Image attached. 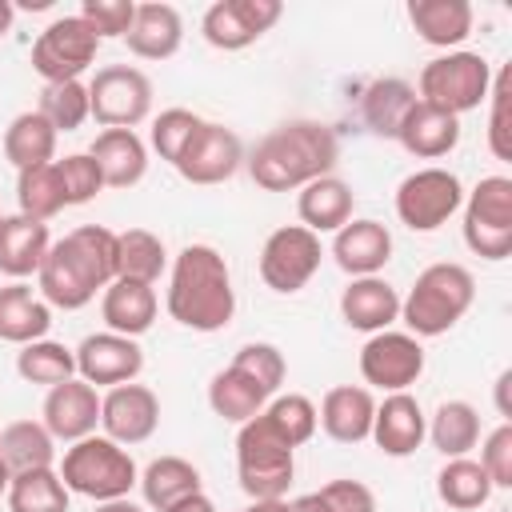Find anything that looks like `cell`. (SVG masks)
<instances>
[{
  "mask_svg": "<svg viewBox=\"0 0 512 512\" xmlns=\"http://www.w3.org/2000/svg\"><path fill=\"white\" fill-rule=\"evenodd\" d=\"M320 496L328 500L332 512H376V496L360 480H332L320 488Z\"/></svg>",
  "mask_w": 512,
  "mask_h": 512,
  "instance_id": "f907efd6",
  "label": "cell"
},
{
  "mask_svg": "<svg viewBox=\"0 0 512 512\" xmlns=\"http://www.w3.org/2000/svg\"><path fill=\"white\" fill-rule=\"evenodd\" d=\"M464 204L460 176L448 168H420L396 188V216L412 232H436Z\"/></svg>",
  "mask_w": 512,
  "mask_h": 512,
  "instance_id": "8fae6325",
  "label": "cell"
},
{
  "mask_svg": "<svg viewBox=\"0 0 512 512\" xmlns=\"http://www.w3.org/2000/svg\"><path fill=\"white\" fill-rule=\"evenodd\" d=\"M320 256L324 252H320V236L316 232H308L304 224H284L260 248V280L272 292L292 296L316 276Z\"/></svg>",
  "mask_w": 512,
  "mask_h": 512,
  "instance_id": "7c38bea8",
  "label": "cell"
},
{
  "mask_svg": "<svg viewBox=\"0 0 512 512\" xmlns=\"http://www.w3.org/2000/svg\"><path fill=\"white\" fill-rule=\"evenodd\" d=\"M48 224L32 216H0V272L12 280L36 276L44 256H48Z\"/></svg>",
  "mask_w": 512,
  "mask_h": 512,
  "instance_id": "d4e9b609",
  "label": "cell"
},
{
  "mask_svg": "<svg viewBox=\"0 0 512 512\" xmlns=\"http://www.w3.org/2000/svg\"><path fill=\"white\" fill-rule=\"evenodd\" d=\"M240 512H288V500H252L248 508Z\"/></svg>",
  "mask_w": 512,
  "mask_h": 512,
  "instance_id": "11a10c76",
  "label": "cell"
},
{
  "mask_svg": "<svg viewBox=\"0 0 512 512\" xmlns=\"http://www.w3.org/2000/svg\"><path fill=\"white\" fill-rule=\"evenodd\" d=\"M492 116H488V148L496 160H512V124H508V100H512V68H500L488 88Z\"/></svg>",
  "mask_w": 512,
  "mask_h": 512,
  "instance_id": "7dc6e473",
  "label": "cell"
},
{
  "mask_svg": "<svg viewBox=\"0 0 512 512\" xmlns=\"http://www.w3.org/2000/svg\"><path fill=\"white\" fill-rule=\"evenodd\" d=\"M164 264H168V256H164V240L156 232H148V228L116 232V276L120 280L156 284Z\"/></svg>",
  "mask_w": 512,
  "mask_h": 512,
  "instance_id": "74e56055",
  "label": "cell"
},
{
  "mask_svg": "<svg viewBox=\"0 0 512 512\" xmlns=\"http://www.w3.org/2000/svg\"><path fill=\"white\" fill-rule=\"evenodd\" d=\"M8 480H12V472H8V464H4V460H0V496H4V492H8Z\"/></svg>",
  "mask_w": 512,
  "mask_h": 512,
  "instance_id": "680465c9",
  "label": "cell"
},
{
  "mask_svg": "<svg viewBox=\"0 0 512 512\" xmlns=\"http://www.w3.org/2000/svg\"><path fill=\"white\" fill-rule=\"evenodd\" d=\"M160 424V400L148 384H116L100 396V428L108 440L124 444H144Z\"/></svg>",
  "mask_w": 512,
  "mask_h": 512,
  "instance_id": "e0dca14e",
  "label": "cell"
},
{
  "mask_svg": "<svg viewBox=\"0 0 512 512\" xmlns=\"http://www.w3.org/2000/svg\"><path fill=\"white\" fill-rule=\"evenodd\" d=\"M140 368H144L140 344L132 336H120V332H92L76 348V372L92 388L132 384L140 376Z\"/></svg>",
  "mask_w": 512,
  "mask_h": 512,
  "instance_id": "2e32d148",
  "label": "cell"
},
{
  "mask_svg": "<svg viewBox=\"0 0 512 512\" xmlns=\"http://www.w3.org/2000/svg\"><path fill=\"white\" fill-rule=\"evenodd\" d=\"M372 416H376V400L368 388L360 384H340V388H328L324 400H320V428L336 440V444H360L372 436Z\"/></svg>",
  "mask_w": 512,
  "mask_h": 512,
  "instance_id": "44dd1931",
  "label": "cell"
},
{
  "mask_svg": "<svg viewBox=\"0 0 512 512\" xmlns=\"http://www.w3.org/2000/svg\"><path fill=\"white\" fill-rule=\"evenodd\" d=\"M124 40H128V52L140 60H168L184 44V20L172 4L148 0V4H136L132 28Z\"/></svg>",
  "mask_w": 512,
  "mask_h": 512,
  "instance_id": "603a6c76",
  "label": "cell"
},
{
  "mask_svg": "<svg viewBox=\"0 0 512 512\" xmlns=\"http://www.w3.org/2000/svg\"><path fill=\"white\" fill-rule=\"evenodd\" d=\"M288 512H332V508H328V500L320 492H304V496L288 500Z\"/></svg>",
  "mask_w": 512,
  "mask_h": 512,
  "instance_id": "816d5d0a",
  "label": "cell"
},
{
  "mask_svg": "<svg viewBox=\"0 0 512 512\" xmlns=\"http://www.w3.org/2000/svg\"><path fill=\"white\" fill-rule=\"evenodd\" d=\"M340 316H344L348 328L376 336V332H384L388 324L400 320V296H396V288H392L388 280H380V276H360V280H352V284L344 288V296H340Z\"/></svg>",
  "mask_w": 512,
  "mask_h": 512,
  "instance_id": "cb8c5ba5",
  "label": "cell"
},
{
  "mask_svg": "<svg viewBox=\"0 0 512 512\" xmlns=\"http://www.w3.org/2000/svg\"><path fill=\"white\" fill-rule=\"evenodd\" d=\"M36 112H40L56 132H76V128L92 116V108H88V84H80V80L44 84Z\"/></svg>",
  "mask_w": 512,
  "mask_h": 512,
  "instance_id": "b9f144b4",
  "label": "cell"
},
{
  "mask_svg": "<svg viewBox=\"0 0 512 512\" xmlns=\"http://www.w3.org/2000/svg\"><path fill=\"white\" fill-rule=\"evenodd\" d=\"M236 476L252 500H284L296 476V448L268 424V416H252L236 432Z\"/></svg>",
  "mask_w": 512,
  "mask_h": 512,
  "instance_id": "5b68a950",
  "label": "cell"
},
{
  "mask_svg": "<svg viewBox=\"0 0 512 512\" xmlns=\"http://www.w3.org/2000/svg\"><path fill=\"white\" fill-rule=\"evenodd\" d=\"M60 480L68 492L88 496V500H120L132 492V484L140 480L136 460L128 456V448H120L108 436H84L64 452L60 464Z\"/></svg>",
  "mask_w": 512,
  "mask_h": 512,
  "instance_id": "8992f818",
  "label": "cell"
},
{
  "mask_svg": "<svg viewBox=\"0 0 512 512\" xmlns=\"http://www.w3.org/2000/svg\"><path fill=\"white\" fill-rule=\"evenodd\" d=\"M4 496H8V512H68V488L56 468L12 472Z\"/></svg>",
  "mask_w": 512,
  "mask_h": 512,
  "instance_id": "f35d334b",
  "label": "cell"
},
{
  "mask_svg": "<svg viewBox=\"0 0 512 512\" xmlns=\"http://www.w3.org/2000/svg\"><path fill=\"white\" fill-rule=\"evenodd\" d=\"M80 16L92 24L100 40H124L136 16V0H84Z\"/></svg>",
  "mask_w": 512,
  "mask_h": 512,
  "instance_id": "c3c4849f",
  "label": "cell"
},
{
  "mask_svg": "<svg viewBox=\"0 0 512 512\" xmlns=\"http://www.w3.org/2000/svg\"><path fill=\"white\" fill-rule=\"evenodd\" d=\"M40 424L52 432V440H68V444L92 436L96 424H100V396H96V388L88 380H80V376L48 388L44 420Z\"/></svg>",
  "mask_w": 512,
  "mask_h": 512,
  "instance_id": "ac0fdd59",
  "label": "cell"
},
{
  "mask_svg": "<svg viewBox=\"0 0 512 512\" xmlns=\"http://www.w3.org/2000/svg\"><path fill=\"white\" fill-rule=\"evenodd\" d=\"M168 316L192 332H220L236 316V288L228 260L212 244L180 248L168 280Z\"/></svg>",
  "mask_w": 512,
  "mask_h": 512,
  "instance_id": "3957f363",
  "label": "cell"
},
{
  "mask_svg": "<svg viewBox=\"0 0 512 512\" xmlns=\"http://www.w3.org/2000/svg\"><path fill=\"white\" fill-rule=\"evenodd\" d=\"M424 372V348L408 332H376L360 348V376L380 392H408Z\"/></svg>",
  "mask_w": 512,
  "mask_h": 512,
  "instance_id": "4fadbf2b",
  "label": "cell"
},
{
  "mask_svg": "<svg viewBox=\"0 0 512 512\" xmlns=\"http://www.w3.org/2000/svg\"><path fill=\"white\" fill-rule=\"evenodd\" d=\"M96 512H144L140 504H132L128 496H120V500H100L96 504Z\"/></svg>",
  "mask_w": 512,
  "mask_h": 512,
  "instance_id": "db71d44e",
  "label": "cell"
},
{
  "mask_svg": "<svg viewBox=\"0 0 512 512\" xmlns=\"http://www.w3.org/2000/svg\"><path fill=\"white\" fill-rule=\"evenodd\" d=\"M48 328H52V308L28 284L16 280L0 288V340L24 348L32 340H44Z\"/></svg>",
  "mask_w": 512,
  "mask_h": 512,
  "instance_id": "f546056e",
  "label": "cell"
},
{
  "mask_svg": "<svg viewBox=\"0 0 512 512\" xmlns=\"http://www.w3.org/2000/svg\"><path fill=\"white\" fill-rule=\"evenodd\" d=\"M136 484H140L148 508L168 512V508L180 504L184 496L200 492V472H196V464H188L184 456H160V460H152V464L140 472Z\"/></svg>",
  "mask_w": 512,
  "mask_h": 512,
  "instance_id": "d6a6232c",
  "label": "cell"
},
{
  "mask_svg": "<svg viewBox=\"0 0 512 512\" xmlns=\"http://www.w3.org/2000/svg\"><path fill=\"white\" fill-rule=\"evenodd\" d=\"M40 300L48 308L76 312L96 292H104L116 280V232L100 224H80L64 240H56L36 272Z\"/></svg>",
  "mask_w": 512,
  "mask_h": 512,
  "instance_id": "6da1fadb",
  "label": "cell"
},
{
  "mask_svg": "<svg viewBox=\"0 0 512 512\" xmlns=\"http://www.w3.org/2000/svg\"><path fill=\"white\" fill-rule=\"evenodd\" d=\"M416 104V88L400 76H384V80H372L364 88V100H360V112H364V124L376 132V136H388L396 140L408 108Z\"/></svg>",
  "mask_w": 512,
  "mask_h": 512,
  "instance_id": "836d02e7",
  "label": "cell"
},
{
  "mask_svg": "<svg viewBox=\"0 0 512 512\" xmlns=\"http://www.w3.org/2000/svg\"><path fill=\"white\" fill-rule=\"evenodd\" d=\"M352 204H356L352 184L340 180V176H320V180L304 184L300 196H296L300 224H304L308 232H316V236H320V232H340V228L352 220Z\"/></svg>",
  "mask_w": 512,
  "mask_h": 512,
  "instance_id": "83f0119b",
  "label": "cell"
},
{
  "mask_svg": "<svg viewBox=\"0 0 512 512\" xmlns=\"http://www.w3.org/2000/svg\"><path fill=\"white\" fill-rule=\"evenodd\" d=\"M280 16H284V4L280 0H216L204 12L200 32H204V40L212 48L240 52V48L256 44Z\"/></svg>",
  "mask_w": 512,
  "mask_h": 512,
  "instance_id": "5bb4252c",
  "label": "cell"
},
{
  "mask_svg": "<svg viewBox=\"0 0 512 512\" xmlns=\"http://www.w3.org/2000/svg\"><path fill=\"white\" fill-rule=\"evenodd\" d=\"M408 20L424 44L456 48L472 32V4L468 0H408Z\"/></svg>",
  "mask_w": 512,
  "mask_h": 512,
  "instance_id": "f1b7e54d",
  "label": "cell"
},
{
  "mask_svg": "<svg viewBox=\"0 0 512 512\" xmlns=\"http://www.w3.org/2000/svg\"><path fill=\"white\" fill-rule=\"evenodd\" d=\"M428 436V416L420 408L416 396L408 392H388L384 404H376V416H372V436L376 448L384 456H412Z\"/></svg>",
  "mask_w": 512,
  "mask_h": 512,
  "instance_id": "d6986e66",
  "label": "cell"
},
{
  "mask_svg": "<svg viewBox=\"0 0 512 512\" xmlns=\"http://www.w3.org/2000/svg\"><path fill=\"white\" fill-rule=\"evenodd\" d=\"M436 496H440L452 512H472V508L488 504L492 480H488V472L480 468V460L452 456V460L436 472Z\"/></svg>",
  "mask_w": 512,
  "mask_h": 512,
  "instance_id": "8d00e7d4",
  "label": "cell"
},
{
  "mask_svg": "<svg viewBox=\"0 0 512 512\" xmlns=\"http://www.w3.org/2000/svg\"><path fill=\"white\" fill-rule=\"evenodd\" d=\"M232 368H240L244 376H252L268 396H276V388L284 384V352L276 344H244L236 356H232Z\"/></svg>",
  "mask_w": 512,
  "mask_h": 512,
  "instance_id": "bcb514c9",
  "label": "cell"
},
{
  "mask_svg": "<svg viewBox=\"0 0 512 512\" xmlns=\"http://www.w3.org/2000/svg\"><path fill=\"white\" fill-rule=\"evenodd\" d=\"M480 468L488 472L492 488H512V424H500L480 444Z\"/></svg>",
  "mask_w": 512,
  "mask_h": 512,
  "instance_id": "681fc988",
  "label": "cell"
},
{
  "mask_svg": "<svg viewBox=\"0 0 512 512\" xmlns=\"http://www.w3.org/2000/svg\"><path fill=\"white\" fill-rule=\"evenodd\" d=\"M200 124H204V120H200L196 112H188V108H164V112L152 120L148 140H152L156 156H160V160H168V164L176 168L180 152L188 148V140L196 136V128H200Z\"/></svg>",
  "mask_w": 512,
  "mask_h": 512,
  "instance_id": "ee69618b",
  "label": "cell"
},
{
  "mask_svg": "<svg viewBox=\"0 0 512 512\" xmlns=\"http://www.w3.org/2000/svg\"><path fill=\"white\" fill-rule=\"evenodd\" d=\"M340 160V140L320 120H292L272 128L248 152V176L264 192H296L320 176H332Z\"/></svg>",
  "mask_w": 512,
  "mask_h": 512,
  "instance_id": "7a4b0ae2",
  "label": "cell"
},
{
  "mask_svg": "<svg viewBox=\"0 0 512 512\" xmlns=\"http://www.w3.org/2000/svg\"><path fill=\"white\" fill-rule=\"evenodd\" d=\"M88 156L100 164L104 188H132L148 172V148L132 128H104L92 140Z\"/></svg>",
  "mask_w": 512,
  "mask_h": 512,
  "instance_id": "484cf974",
  "label": "cell"
},
{
  "mask_svg": "<svg viewBox=\"0 0 512 512\" xmlns=\"http://www.w3.org/2000/svg\"><path fill=\"white\" fill-rule=\"evenodd\" d=\"M88 108L104 128H136L152 112V80L132 64H108L88 84Z\"/></svg>",
  "mask_w": 512,
  "mask_h": 512,
  "instance_id": "30bf717a",
  "label": "cell"
},
{
  "mask_svg": "<svg viewBox=\"0 0 512 512\" xmlns=\"http://www.w3.org/2000/svg\"><path fill=\"white\" fill-rule=\"evenodd\" d=\"M268 400H272V396H268L252 376H244V372L232 368V364L220 368V372L212 376V384H208V404H212V412H216L220 420H228V424H244V420L260 416Z\"/></svg>",
  "mask_w": 512,
  "mask_h": 512,
  "instance_id": "1f68e13d",
  "label": "cell"
},
{
  "mask_svg": "<svg viewBox=\"0 0 512 512\" xmlns=\"http://www.w3.org/2000/svg\"><path fill=\"white\" fill-rule=\"evenodd\" d=\"M16 372L28 380V384H40V388H56L64 380L76 376V352L56 344V340H32L16 352Z\"/></svg>",
  "mask_w": 512,
  "mask_h": 512,
  "instance_id": "60d3db41",
  "label": "cell"
},
{
  "mask_svg": "<svg viewBox=\"0 0 512 512\" xmlns=\"http://www.w3.org/2000/svg\"><path fill=\"white\" fill-rule=\"evenodd\" d=\"M56 128L32 108V112H20L12 116V124L4 128V156L16 172L24 168H40V164H52L56 156Z\"/></svg>",
  "mask_w": 512,
  "mask_h": 512,
  "instance_id": "4dcf8cb0",
  "label": "cell"
},
{
  "mask_svg": "<svg viewBox=\"0 0 512 512\" xmlns=\"http://www.w3.org/2000/svg\"><path fill=\"white\" fill-rule=\"evenodd\" d=\"M476 300V280L464 264H428L416 284L408 288V296L400 300V320L408 324V336H444L448 328H456V320H464V312Z\"/></svg>",
  "mask_w": 512,
  "mask_h": 512,
  "instance_id": "277c9868",
  "label": "cell"
},
{
  "mask_svg": "<svg viewBox=\"0 0 512 512\" xmlns=\"http://www.w3.org/2000/svg\"><path fill=\"white\" fill-rule=\"evenodd\" d=\"M508 384H512V372H500V380H496V404H500V416H512V412H508V400H504Z\"/></svg>",
  "mask_w": 512,
  "mask_h": 512,
  "instance_id": "9f6ffc18",
  "label": "cell"
},
{
  "mask_svg": "<svg viewBox=\"0 0 512 512\" xmlns=\"http://www.w3.org/2000/svg\"><path fill=\"white\" fill-rule=\"evenodd\" d=\"M12 20H16V4L12 0H0V36L12 28Z\"/></svg>",
  "mask_w": 512,
  "mask_h": 512,
  "instance_id": "6f0895ef",
  "label": "cell"
},
{
  "mask_svg": "<svg viewBox=\"0 0 512 512\" xmlns=\"http://www.w3.org/2000/svg\"><path fill=\"white\" fill-rule=\"evenodd\" d=\"M16 200H20V216H32V220H52L68 208L64 200V184H60V172H56V160L52 164H40V168H24L16 176Z\"/></svg>",
  "mask_w": 512,
  "mask_h": 512,
  "instance_id": "ab89813d",
  "label": "cell"
},
{
  "mask_svg": "<svg viewBox=\"0 0 512 512\" xmlns=\"http://www.w3.org/2000/svg\"><path fill=\"white\" fill-rule=\"evenodd\" d=\"M168 512H216V504H212L204 492H192V496H184L180 504H172Z\"/></svg>",
  "mask_w": 512,
  "mask_h": 512,
  "instance_id": "f5cc1de1",
  "label": "cell"
},
{
  "mask_svg": "<svg viewBox=\"0 0 512 512\" xmlns=\"http://www.w3.org/2000/svg\"><path fill=\"white\" fill-rule=\"evenodd\" d=\"M244 164V144L232 128L204 120L196 128V136L188 140V148L176 160V172L188 184H224L228 176H236V168Z\"/></svg>",
  "mask_w": 512,
  "mask_h": 512,
  "instance_id": "9a60e30c",
  "label": "cell"
},
{
  "mask_svg": "<svg viewBox=\"0 0 512 512\" xmlns=\"http://www.w3.org/2000/svg\"><path fill=\"white\" fill-rule=\"evenodd\" d=\"M0 460L8 472H32V468H52L56 460V440L40 420H12L0 432Z\"/></svg>",
  "mask_w": 512,
  "mask_h": 512,
  "instance_id": "d590c367",
  "label": "cell"
},
{
  "mask_svg": "<svg viewBox=\"0 0 512 512\" xmlns=\"http://www.w3.org/2000/svg\"><path fill=\"white\" fill-rule=\"evenodd\" d=\"M332 260L352 280L380 276V268L392 260V232L380 220H348L332 240Z\"/></svg>",
  "mask_w": 512,
  "mask_h": 512,
  "instance_id": "ffe728a7",
  "label": "cell"
},
{
  "mask_svg": "<svg viewBox=\"0 0 512 512\" xmlns=\"http://www.w3.org/2000/svg\"><path fill=\"white\" fill-rule=\"evenodd\" d=\"M428 440L444 460L468 456L480 440V412L468 400H444L428 420Z\"/></svg>",
  "mask_w": 512,
  "mask_h": 512,
  "instance_id": "e575fe53",
  "label": "cell"
},
{
  "mask_svg": "<svg viewBox=\"0 0 512 512\" xmlns=\"http://www.w3.org/2000/svg\"><path fill=\"white\" fill-rule=\"evenodd\" d=\"M264 416H268V424L292 444V448H300V444H308L312 436H316V404L308 400V396H300V392H288V396H276V400H268L264 404Z\"/></svg>",
  "mask_w": 512,
  "mask_h": 512,
  "instance_id": "7bdbcfd3",
  "label": "cell"
},
{
  "mask_svg": "<svg viewBox=\"0 0 512 512\" xmlns=\"http://www.w3.org/2000/svg\"><path fill=\"white\" fill-rule=\"evenodd\" d=\"M156 288L152 284H140V280H112L104 288V300H100V316L108 324V332H120V336H144L156 320Z\"/></svg>",
  "mask_w": 512,
  "mask_h": 512,
  "instance_id": "4316f807",
  "label": "cell"
},
{
  "mask_svg": "<svg viewBox=\"0 0 512 512\" xmlns=\"http://www.w3.org/2000/svg\"><path fill=\"white\" fill-rule=\"evenodd\" d=\"M100 48V36L92 32V24L76 12V16H60L52 20L36 44H32V68L44 84H64V80H80V72L92 68Z\"/></svg>",
  "mask_w": 512,
  "mask_h": 512,
  "instance_id": "9c48e42d",
  "label": "cell"
},
{
  "mask_svg": "<svg viewBox=\"0 0 512 512\" xmlns=\"http://www.w3.org/2000/svg\"><path fill=\"white\" fill-rule=\"evenodd\" d=\"M56 172H60L68 208L72 204H88V200H96L104 192V172H100V164L88 152H72L64 160H56Z\"/></svg>",
  "mask_w": 512,
  "mask_h": 512,
  "instance_id": "f6af8a7d",
  "label": "cell"
},
{
  "mask_svg": "<svg viewBox=\"0 0 512 512\" xmlns=\"http://www.w3.org/2000/svg\"><path fill=\"white\" fill-rule=\"evenodd\" d=\"M464 244L480 260L512 256V180L484 176L464 200Z\"/></svg>",
  "mask_w": 512,
  "mask_h": 512,
  "instance_id": "ba28073f",
  "label": "cell"
},
{
  "mask_svg": "<svg viewBox=\"0 0 512 512\" xmlns=\"http://www.w3.org/2000/svg\"><path fill=\"white\" fill-rule=\"evenodd\" d=\"M488 88H492V64L480 52H444L420 68L416 100L464 116L480 108V100H488Z\"/></svg>",
  "mask_w": 512,
  "mask_h": 512,
  "instance_id": "52a82bcc",
  "label": "cell"
},
{
  "mask_svg": "<svg viewBox=\"0 0 512 512\" xmlns=\"http://www.w3.org/2000/svg\"><path fill=\"white\" fill-rule=\"evenodd\" d=\"M396 140H400L404 152L416 156V160H440V156H448V152L460 144V116L416 100V104L408 108V116H404Z\"/></svg>",
  "mask_w": 512,
  "mask_h": 512,
  "instance_id": "7402d4cb",
  "label": "cell"
}]
</instances>
